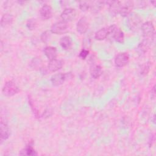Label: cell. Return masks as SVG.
I'll return each mask as SVG.
<instances>
[{
  "label": "cell",
  "mask_w": 156,
  "mask_h": 156,
  "mask_svg": "<svg viewBox=\"0 0 156 156\" xmlns=\"http://www.w3.org/2000/svg\"><path fill=\"white\" fill-rule=\"evenodd\" d=\"M141 31L144 36V40L152 43L155 35V27L151 21H147L143 23L141 26Z\"/></svg>",
  "instance_id": "6da1fadb"
},
{
  "label": "cell",
  "mask_w": 156,
  "mask_h": 156,
  "mask_svg": "<svg viewBox=\"0 0 156 156\" xmlns=\"http://www.w3.org/2000/svg\"><path fill=\"white\" fill-rule=\"evenodd\" d=\"M127 20V24L128 27L133 31L137 30L141 26V19L140 16L136 13H131L128 16Z\"/></svg>",
  "instance_id": "7a4b0ae2"
},
{
  "label": "cell",
  "mask_w": 156,
  "mask_h": 156,
  "mask_svg": "<svg viewBox=\"0 0 156 156\" xmlns=\"http://www.w3.org/2000/svg\"><path fill=\"white\" fill-rule=\"evenodd\" d=\"M20 91L18 87L12 80H9L5 83L2 89L3 94L6 96H12L17 94Z\"/></svg>",
  "instance_id": "3957f363"
},
{
  "label": "cell",
  "mask_w": 156,
  "mask_h": 156,
  "mask_svg": "<svg viewBox=\"0 0 156 156\" xmlns=\"http://www.w3.org/2000/svg\"><path fill=\"white\" fill-rule=\"evenodd\" d=\"M108 34H111L114 40L120 43H123L124 40V35L122 30L116 26L115 24L112 25L108 27Z\"/></svg>",
  "instance_id": "277c9868"
},
{
  "label": "cell",
  "mask_w": 156,
  "mask_h": 156,
  "mask_svg": "<svg viewBox=\"0 0 156 156\" xmlns=\"http://www.w3.org/2000/svg\"><path fill=\"white\" fill-rule=\"evenodd\" d=\"M68 26L67 23L64 21H57L52 24L51 27V31L52 33L61 35L66 33L68 31Z\"/></svg>",
  "instance_id": "5b68a950"
},
{
  "label": "cell",
  "mask_w": 156,
  "mask_h": 156,
  "mask_svg": "<svg viewBox=\"0 0 156 156\" xmlns=\"http://www.w3.org/2000/svg\"><path fill=\"white\" fill-rule=\"evenodd\" d=\"M129 62V55L126 52L118 54L115 58V64L117 67L122 68L125 66Z\"/></svg>",
  "instance_id": "8992f818"
},
{
  "label": "cell",
  "mask_w": 156,
  "mask_h": 156,
  "mask_svg": "<svg viewBox=\"0 0 156 156\" xmlns=\"http://www.w3.org/2000/svg\"><path fill=\"white\" fill-rule=\"evenodd\" d=\"M76 16V11L73 8H66L61 13V18L63 21L68 22L73 20Z\"/></svg>",
  "instance_id": "52a82bcc"
},
{
  "label": "cell",
  "mask_w": 156,
  "mask_h": 156,
  "mask_svg": "<svg viewBox=\"0 0 156 156\" xmlns=\"http://www.w3.org/2000/svg\"><path fill=\"white\" fill-rule=\"evenodd\" d=\"M133 2L127 1L121 2V7L119 12V14L122 16H127L132 13V9L133 7Z\"/></svg>",
  "instance_id": "ba28073f"
},
{
  "label": "cell",
  "mask_w": 156,
  "mask_h": 156,
  "mask_svg": "<svg viewBox=\"0 0 156 156\" xmlns=\"http://www.w3.org/2000/svg\"><path fill=\"white\" fill-rule=\"evenodd\" d=\"M107 4L108 5L109 12L112 15H116L119 13L121 7V1H108Z\"/></svg>",
  "instance_id": "9c48e42d"
},
{
  "label": "cell",
  "mask_w": 156,
  "mask_h": 156,
  "mask_svg": "<svg viewBox=\"0 0 156 156\" xmlns=\"http://www.w3.org/2000/svg\"><path fill=\"white\" fill-rule=\"evenodd\" d=\"M88 29V22L87 21V19L85 16L80 18L76 25L77 31L80 34H83L87 32Z\"/></svg>",
  "instance_id": "30bf717a"
},
{
  "label": "cell",
  "mask_w": 156,
  "mask_h": 156,
  "mask_svg": "<svg viewBox=\"0 0 156 156\" xmlns=\"http://www.w3.org/2000/svg\"><path fill=\"white\" fill-rule=\"evenodd\" d=\"M40 15L43 20H48L52 16V7L48 4H44L40 10Z\"/></svg>",
  "instance_id": "8fae6325"
},
{
  "label": "cell",
  "mask_w": 156,
  "mask_h": 156,
  "mask_svg": "<svg viewBox=\"0 0 156 156\" xmlns=\"http://www.w3.org/2000/svg\"><path fill=\"white\" fill-rule=\"evenodd\" d=\"M66 79V74L62 73L54 74L51 79V83L54 86H59L63 83Z\"/></svg>",
  "instance_id": "7c38bea8"
},
{
  "label": "cell",
  "mask_w": 156,
  "mask_h": 156,
  "mask_svg": "<svg viewBox=\"0 0 156 156\" xmlns=\"http://www.w3.org/2000/svg\"><path fill=\"white\" fill-rule=\"evenodd\" d=\"M63 65V63L61 60L55 58L49 61L48 65V69L51 72H55L61 69Z\"/></svg>",
  "instance_id": "4fadbf2b"
},
{
  "label": "cell",
  "mask_w": 156,
  "mask_h": 156,
  "mask_svg": "<svg viewBox=\"0 0 156 156\" xmlns=\"http://www.w3.org/2000/svg\"><path fill=\"white\" fill-rule=\"evenodd\" d=\"M44 53L49 60L55 59L57 55V49L53 46L45 47L44 49Z\"/></svg>",
  "instance_id": "5bb4252c"
},
{
  "label": "cell",
  "mask_w": 156,
  "mask_h": 156,
  "mask_svg": "<svg viewBox=\"0 0 156 156\" xmlns=\"http://www.w3.org/2000/svg\"><path fill=\"white\" fill-rule=\"evenodd\" d=\"M10 135V130L5 122L1 120V140H7Z\"/></svg>",
  "instance_id": "9a60e30c"
},
{
  "label": "cell",
  "mask_w": 156,
  "mask_h": 156,
  "mask_svg": "<svg viewBox=\"0 0 156 156\" xmlns=\"http://www.w3.org/2000/svg\"><path fill=\"white\" fill-rule=\"evenodd\" d=\"M90 74L91 77L94 79H98L99 78L102 73V69L101 66L98 65H93L90 68Z\"/></svg>",
  "instance_id": "2e32d148"
},
{
  "label": "cell",
  "mask_w": 156,
  "mask_h": 156,
  "mask_svg": "<svg viewBox=\"0 0 156 156\" xmlns=\"http://www.w3.org/2000/svg\"><path fill=\"white\" fill-rule=\"evenodd\" d=\"M60 44L63 49L68 50L72 46V40L68 36H64L60 38Z\"/></svg>",
  "instance_id": "e0dca14e"
},
{
  "label": "cell",
  "mask_w": 156,
  "mask_h": 156,
  "mask_svg": "<svg viewBox=\"0 0 156 156\" xmlns=\"http://www.w3.org/2000/svg\"><path fill=\"white\" fill-rule=\"evenodd\" d=\"M13 16L11 14L9 13H5L4 14L1 20V26L2 27H5L6 26H8L10 25L13 22Z\"/></svg>",
  "instance_id": "ac0fdd59"
},
{
  "label": "cell",
  "mask_w": 156,
  "mask_h": 156,
  "mask_svg": "<svg viewBox=\"0 0 156 156\" xmlns=\"http://www.w3.org/2000/svg\"><path fill=\"white\" fill-rule=\"evenodd\" d=\"M108 35V28H102L98 30L94 35V38L97 40H103Z\"/></svg>",
  "instance_id": "d6986e66"
},
{
  "label": "cell",
  "mask_w": 156,
  "mask_h": 156,
  "mask_svg": "<svg viewBox=\"0 0 156 156\" xmlns=\"http://www.w3.org/2000/svg\"><path fill=\"white\" fill-rule=\"evenodd\" d=\"M104 2L102 1H91L90 2V9L93 13H97L103 7Z\"/></svg>",
  "instance_id": "ffe728a7"
},
{
  "label": "cell",
  "mask_w": 156,
  "mask_h": 156,
  "mask_svg": "<svg viewBox=\"0 0 156 156\" xmlns=\"http://www.w3.org/2000/svg\"><path fill=\"white\" fill-rule=\"evenodd\" d=\"M21 155H37L36 151L34 150L33 147L31 145L27 146L20 153Z\"/></svg>",
  "instance_id": "44dd1931"
},
{
  "label": "cell",
  "mask_w": 156,
  "mask_h": 156,
  "mask_svg": "<svg viewBox=\"0 0 156 156\" xmlns=\"http://www.w3.org/2000/svg\"><path fill=\"white\" fill-rule=\"evenodd\" d=\"M90 2L81 1L79 2V8L82 11H87L90 9Z\"/></svg>",
  "instance_id": "7402d4cb"
},
{
  "label": "cell",
  "mask_w": 156,
  "mask_h": 156,
  "mask_svg": "<svg viewBox=\"0 0 156 156\" xmlns=\"http://www.w3.org/2000/svg\"><path fill=\"white\" fill-rule=\"evenodd\" d=\"M36 26H37V23H36L35 20L34 19H30L27 22V27L30 30L34 29L35 28Z\"/></svg>",
  "instance_id": "603a6c76"
},
{
  "label": "cell",
  "mask_w": 156,
  "mask_h": 156,
  "mask_svg": "<svg viewBox=\"0 0 156 156\" xmlns=\"http://www.w3.org/2000/svg\"><path fill=\"white\" fill-rule=\"evenodd\" d=\"M50 36H51V34H50L49 31H48V30L44 31V32L42 33V34L41 35V40L43 42H46L49 40Z\"/></svg>",
  "instance_id": "cb8c5ba5"
},
{
  "label": "cell",
  "mask_w": 156,
  "mask_h": 156,
  "mask_svg": "<svg viewBox=\"0 0 156 156\" xmlns=\"http://www.w3.org/2000/svg\"><path fill=\"white\" fill-rule=\"evenodd\" d=\"M41 62L40 58H34V59L31 62V66L32 68H37V67H40L41 65Z\"/></svg>",
  "instance_id": "d4e9b609"
},
{
  "label": "cell",
  "mask_w": 156,
  "mask_h": 156,
  "mask_svg": "<svg viewBox=\"0 0 156 156\" xmlns=\"http://www.w3.org/2000/svg\"><path fill=\"white\" fill-rule=\"evenodd\" d=\"M88 54H89V51H88V50H87V49H82L81 50V51L80 52V53H79V57L81 59L84 60V59H85V58L87 57Z\"/></svg>",
  "instance_id": "484cf974"
},
{
  "label": "cell",
  "mask_w": 156,
  "mask_h": 156,
  "mask_svg": "<svg viewBox=\"0 0 156 156\" xmlns=\"http://www.w3.org/2000/svg\"><path fill=\"white\" fill-rule=\"evenodd\" d=\"M155 85H154V87H152V91H151V92H152V93H151V96H152V98H155Z\"/></svg>",
  "instance_id": "4316f807"
}]
</instances>
